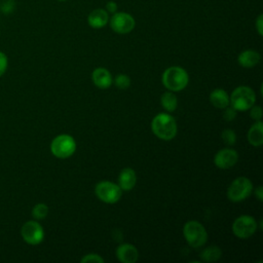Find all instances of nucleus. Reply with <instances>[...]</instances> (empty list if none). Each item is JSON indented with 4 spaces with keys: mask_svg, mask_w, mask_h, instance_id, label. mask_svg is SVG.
<instances>
[{
    "mask_svg": "<svg viewBox=\"0 0 263 263\" xmlns=\"http://www.w3.org/2000/svg\"><path fill=\"white\" fill-rule=\"evenodd\" d=\"M255 27H256V30L258 32V34L260 36L263 35V15L262 14H259L257 20H256V23H255Z\"/></svg>",
    "mask_w": 263,
    "mask_h": 263,
    "instance_id": "nucleus-29",
    "label": "nucleus"
},
{
    "mask_svg": "<svg viewBox=\"0 0 263 263\" xmlns=\"http://www.w3.org/2000/svg\"><path fill=\"white\" fill-rule=\"evenodd\" d=\"M95 192L98 198L102 201L107 203H115L120 199L122 190L113 182L102 181L96 185Z\"/></svg>",
    "mask_w": 263,
    "mask_h": 263,
    "instance_id": "nucleus-7",
    "label": "nucleus"
},
{
    "mask_svg": "<svg viewBox=\"0 0 263 263\" xmlns=\"http://www.w3.org/2000/svg\"><path fill=\"white\" fill-rule=\"evenodd\" d=\"M251 111H250V115L253 119L255 120H260L262 118V109L260 106H252L251 108Z\"/></svg>",
    "mask_w": 263,
    "mask_h": 263,
    "instance_id": "nucleus-27",
    "label": "nucleus"
},
{
    "mask_svg": "<svg viewBox=\"0 0 263 263\" xmlns=\"http://www.w3.org/2000/svg\"><path fill=\"white\" fill-rule=\"evenodd\" d=\"M109 23V13L105 8H96L87 15V24L93 29L104 28Z\"/></svg>",
    "mask_w": 263,
    "mask_h": 263,
    "instance_id": "nucleus-13",
    "label": "nucleus"
},
{
    "mask_svg": "<svg viewBox=\"0 0 263 263\" xmlns=\"http://www.w3.org/2000/svg\"><path fill=\"white\" fill-rule=\"evenodd\" d=\"M222 255V251L217 246H211L200 252V258L204 262H214L220 259Z\"/></svg>",
    "mask_w": 263,
    "mask_h": 263,
    "instance_id": "nucleus-19",
    "label": "nucleus"
},
{
    "mask_svg": "<svg viewBox=\"0 0 263 263\" xmlns=\"http://www.w3.org/2000/svg\"><path fill=\"white\" fill-rule=\"evenodd\" d=\"M59 1H66V0H59Z\"/></svg>",
    "mask_w": 263,
    "mask_h": 263,
    "instance_id": "nucleus-31",
    "label": "nucleus"
},
{
    "mask_svg": "<svg viewBox=\"0 0 263 263\" xmlns=\"http://www.w3.org/2000/svg\"><path fill=\"white\" fill-rule=\"evenodd\" d=\"M153 134L164 141H170L177 134V123L175 118L167 113L157 114L151 123Z\"/></svg>",
    "mask_w": 263,
    "mask_h": 263,
    "instance_id": "nucleus-1",
    "label": "nucleus"
},
{
    "mask_svg": "<svg viewBox=\"0 0 263 263\" xmlns=\"http://www.w3.org/2000/svg\"><path fill=\"white\" fill-rule=\"evenodd\" d=\"M248 141L251 145L259 147L263 143V123L261 120H257L248 132Z\"/></svg>",
    "mask_w": 263,
    "mask_h": 263,
    "instance_id": "nucleus-17",
    "label": "nucleus"
},
{
    "mask_svg": "<svg viewBox=\"0 0 263 263\" xmlns=\"http://www.w3.org/2000/svg\"><path fill=\"white\" fill-rule=\"evenodd\" d=\"M48 214V206L45 203H37L34 205L33 210H32V216L36 219V220H41L44 219Z\"/></svg>",
    "mask_w": 263,
    "mask_h": 263,
    "instance_id": "nucleus-21",
    "label": "nucleus"
},
{
    "mask_svg": "<svg viewBox=\"0 0 263 263\" xmlns=\"http://www.w3.org/2000/svg\"><path fill=\"white\" fill-rule=\"evenodd\" d=\"M229 101L236 111H246L255 104L256 95L249 86H238L232 91Z\"/></svg>",
    "mask_w": 263,
    "mask_h": 263,
    "instance_id": "nucleus-3",
    "label": "nucleus"
},
{
    "mask_svg": "<svg viewBox=\"0 0 263 263\" xmlns=\"http://www.w3.org/2000/svg\"><path fill=\"white\" fill-rule=\"evenodd\" d=\"M225 111L223 113V118L226 120V121H231L235 118L236 116V110L231 106V107H226L224 108Z\"/></svg>",
    "mask_w": 263,
    "mask_h": 263,
    "instance_id": "nucleus-25",
    "label": "nucleus"
},
{
    "mask_svg": "<svg viewBox=\"0 0 263 263\" xmlns=\"http://www.w3.org/2000/svg\"><path fill=\"white\" fill-rule=\"evenodd\" d=\"M210 101L214 107L219 109H224L230 104L228 93L222 88L214 89L210 95Z\"/></svg>",
    "mask_w": 263,
    "mask_h": 263,
    "instance_id": "nucleus-18",
    "label": "nucleus"
},
{
    "mask_svg": "<svg viewBox=\"0 0 263 263\" xmlns=\"http://www.w3.org/2000/svg\"><path fill=\"white\" fill-rule=\"evenodd\" d=\"M221 137H222L223 142H224L226 145H228V146H232V145H234L235 142H236V135H235L234 130H232V129H229V128H228V129L223 130Z\"/></svg>",
    "mask_w": 263,
    "mask_h": 263,
    "instance_id": "nucleus-22",
    "label": "nucleus"
},
{
    "mask_svg": "<svg viewBox=\"0 0 263 263\" xmlns=\"http://www.w3.org/2000/svg\"><path fill=\"white\" fill-rule=\"evenodd\" d=\"M23 239L29 245H39L44 238L43 227L37 221H27L21 228Z\"/></svg>",
    "mask_w": 263,
    "mask_h": 263,
    "instance_id": "nucleus-10",
    "label": "nucleus"
},
{
    "mask_svg": "<svg viewBox=\"0 0 263 263\" xmlns=\"http://www.w3.org/2000/svg\"><path fill=\"white\" fill-rule=\"evenodd\" d=\"M8 66V60L4 52L0 51V77L6 72Z\"/></svg>",
    "mask_w": 263,
    "mask_h": 263,
    "instance_id": "nucleus-26",
    "label": "nucleus"
},
{
    "mask_svg": "<svg viewBox=\"0 0 263 263\" xmlns=\"http://www.w3.org/2000/svg\"><path fill=\"white\" fill-rule=\"evenodd\" d=\"M183 233L187 243L192 248L202 247L206 239L208 233L205 228L197 221H188L183 228Z\"/></svg>",
    "mask_w": 263,
    "mask_h": 263,
    "instance_id": "nucleus-4",
    "label": "nucleus"
},
{
    "mask_svg": "<svg viewBox=\"0 0 263 263\" xmlns=\"http://www.w3.org/2000/svg\"><path fill=\"white\" fill-rule=\"evenodd\" d=\"M238 159V154L235 150L230 148H225L220 150L214 157L215 164L222 170H227L232 167Z\"/></svg>",
    "mask_w": 263,
    "mask_h": 263,
    "instance_id": "nucleus-11",
    "label": "nucleus"
},
{
    "mask_svg": "<svg viewBox=\"0 0 263 263\" xmlns=\"http://www.w3.org/2000/svg\"><path fill=\"white\" fill-rule=\"evenodd\" d=\"M255 195L257 196V198L262 201L263 200V187L262 186H259L255 189Z\"/></svg>",
    "mask_w": 263,
    "mask_h": 263,
    "instance_id": "nucleus-30",
    "label": "nucleus"
},
{
    "mask_svg": "<svg viewBox=\"0 0 263 263\" xmlns=\"http://www.w3.org/2000/svg\"><path fill=\"white\" fill-rule=\"evenodd\" d=\"M82 263H87V262H95V263H103L104 259L99 256L98 254H87L80 260Z\"/></svg>",
    "mask_w": 263,
    "mask_h": 263,
    "instance_id": "nucleus-24",
    "label": "nucleus"
},
{
    "mask_svg": "<svg viewBox=\"0 0 263 263\" xmlns=\"http://www.w3.org/2000/svg\"><path fill=\"white\" fill-rule=\"evenodd\" d=\"M76 149V143L70 135H60L50 144L51 153L58 158L70 157Z\"/></svg>",
    "mask_w": 263,
    "mask_h": 263,
    "instance_id": "nucleus-5",
    "label": "nucleus"
},
{
    "mask_svg": "<svg viewBox=\"0 0 263 263\" xmlns=\"http://www.w3.org/2000/svg\"><path fill=\"white\" fill-rule=\"evenodd\" d=\"M111 29L117 34H127L132 32L136 26L134 16L127 12L116 11L109 18Z\"/></svg>",
    "mask_w": 263,
    "mask_h": 263,
    "instance_id": "nucleus-8",
    "label": "nucleus"
},
{
    "mask_svg": "<svg viewBox=\"0 0 263 263\" xmlns=\"http://www.w3.org/2000/svg\"><path fill=\"white\" fill-rule=\"evenodd\" d=\"M92 81L100 88H108L112 84V76L105 68H97L92 72Z\"/></svg>",
    "mask_w": 263,
    "mask_h": 263,
    "instance_id": "nucleus-16",
    "label": "nucleus"
},
{
    "mask_svg": "<svg viewBox=\"0 0 263 263\" xmlns=\"http://www.w3.org/2000/svg\"><path fill=\"white\" fill-rule=\"evenodd\" d=\"M256 220L248 215H242L236 218L232 224V231L238 238H249L257 230Z\"/></svg>",
    "mask_w": 263,
    "mask_h": 263,
    "instance_id": "nucleus-9",
    "label": "nucleus"
},
{
    "mask_svg": "<svg viewBox=\"0 0 263 263\" xmlns=\"http://www.w3.org/2000/svg\"><path fill=\"white\" fill-rule=\"evenodd\" d=\"M161 105L166 111H174L177 108L178 101L177 97L173 93V91H166L161 96Z\"/></svg>",
    "mask_w": 263,
    "mask_h": 263,
    "instance_id": "nucleus-20",
    "label": "nucleus"
},
{
    "mask_svg": "<svg viewBox=\"0 0 263 263\" xmlns=\"http://www.w3.org/2000/svg\"><path fill=\"white\" fill-rule=\"evenodd\" d=\"M253 191L252 182L246 177H238L228 187L227 197L234 202L248 198Z\"/></svg>",
    "mask_w": 263,
    "mask_h": 263,
    "instance_id": "nucleus-6",
    "label": "nucleus"
},
{
    "mask_svg": "<svg viewBox=\"0 0 263 263\" xmlns=\"http://www.w3.org/2000/svg\"><path fill=\"white\" fill-rule=\"evenodd\" d=\"M261 55L258 51L253 49H247L239 53L237 62L243 68H253L260 62Z\"/></svg>",
    "mask_w": 263,
    "mask_h": 263,
    "instance_id": "nucleus-15",
    "label": "nucleus"
},
{
    "mask_svg": "<svg viewBox=\"0 0 263 263\" xmlns=\"http://www.w3.org/2000/svg\"><path fill=\"white\" fill-rule=\"evenodd\" d=\"M188 74L181 67H170L162 74V84L171 91H179L188 84Z\"/></svg>",
    "mask_w": 263,
    "mask_h": 263,
    "instance_id": "nucleus-2",
    "label": "nucleus"
},
{
    "mask_svg": "<svg viewBox=\"0 0 263 263\" xmlns=\"http://www.w3.org/2000/svg\"><path fill=\"white\" fill-rule=\"evenodd\" d=\"M105 9L107 10V12L108 13H115L116 11H117V9H118V6H117V3L115 2V1H112V0H110V1H108L107 3H106V5H105Z\"/></svg>",
    "mask_w": 263,
    "mask_h": 263,
    "instance_id": "nucleus-28",
    "label": "nucleus"
},
{
    "mask_svg": "<svg viewBox=\"0 0 263 263\" xmlns=\"http://www.w3.org/2000/svg\"><path fill=\"white\" fill-rule=\"evenodd\" d=\"M116 256L120 262L135 263L139 258V252L135 246L122 243L116 249Z\"/></svg>",
    "mask_w": 263,
    "mask_h": 263,
    "instance_id": "nucleus-12",
    "label": "nucleus"
},
{
    "mask_svg": "<svg viewBox=\"0 0 263 263\" xmlns=\"http://www.w3.org/2000/svg\"><path fill=\"white\" fill-rule=\"evenodd\" d=\"M115 85L120 89H126L130 85V79L125 74H119L115 78Z\"/></svg>",
    "mask_w": 263,
    "mask_h": 263,
    "instance_id": "nucleus-23",
    "label": "nucleus"
},
{
    "mask_svg": "<svg viewBox=\"0 0 263 263\" xmlns=\"http://www.w3.org/2000/svg\"><path fill=\"white\" fill-rule=\"evenodd\" d=\"M137 182V176L133 168L126 167L120 172L118 177V186L123 191H129L134 188Z\"/></svg>",
    "mask_w": 263,
    "mask_h": 263,
    "instance_id": "nucleus-14",
    "label": "nucleus"
}]
</instances>
